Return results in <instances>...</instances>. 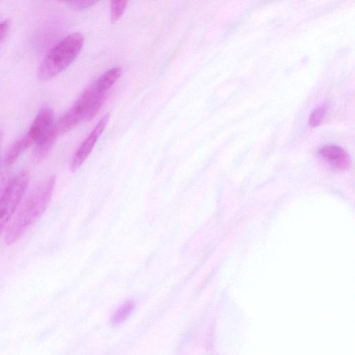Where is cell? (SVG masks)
I'll return each instance as SVG.
<instances>
[{"label":"cell","mask_w":355,"mask_h":355,"mask_svg":"<svg viewBox=\"0 0 355 355\" xmlns=\"http://www.w3.org/2000/svg\"><path fill=\"white\" fill-rule=\"evenodd\" d=\"M56 178L49 176L37 184L25 198L5 232V243H16L42 216L53 194Z\"/></svg>","instance_id":"obj_1"},{"label":"cell","mask_w":355,"mask_h":355,"mask_svg":"<svg viewBox=\"0 0 355 355\" xmlns=\"http://www.w3.org/2000/svg\"><path fill=\"white\" fill-rule=\"evenodd\" d=\"M84 37L79 32L71 33L58 42L46 55L38 70V76L49 80L67 69L79 54Z\"/></svg>","instance_id":"obj_2"},{"label":"cell","mask_w":355,"mask_h":355,"mask_svg":"<svg viewBox=\"0 0 355 355\" xmlns=\"http://www.w3.org/2000/svg\"><path fill=\"white\" fill-rule=\"evenodd\" d=\"M30 182L27 170L19 171L9 181L0 197V236L18 209Z\"/></svg>","instance_id":"obj_3"},{"label":"cell","mask_w":355,"mask_h":355,"mask_svg":"<svg viewBox=\"0 0 355 355\" xmlns=\"http://www.w3.org/2000/svg\"><path fill=\"white\" fill-rule=\"evenodd\" d=\"M53 125V112L49 107L42 108L26 134L17 142L24 151L35 144H38L49 132Z\"/></svg>","instance_id":"obj_4"},{"label":"cell","mask_w":355,"mask_h":355,"mask_svg":"<svg viewBox=\"0 0 355 355\" xmlns=\"http://www.w3.org/2000/svg\"><path fill=\"white\" fill-rule=\"evenodd\" d=\"M109 119V114H105L80 144L72 158L70 165L71 171L74 172L78 170L89 155L96 142L105 129Z\"/></svg>","instance_id":"obj_5"},{"label":"cell","mask_w":355,"mask_h":355,"mask_svg":"<svg viewBox=\"0 0 355 355\" xmlns=\"http://www.w3.org/2000/svg\"><path fill=\"white\" fill-rule=\"evenodd\" d=\"M320 157L331 166L345 169L349 165V156L340 146L336 145H325L319 149Z\"/></svg>","instance_id":"obj_6"},{"label":"cell","mask_w":355,"mask_h":355,"mask_svg":"<svg viewBox=\"0 0 355 355\" xmlns=\"http://www.w3.org/2000/svg\"><path fill=\"white\" fill-rule=\"evenodd\" d=\"M134 308V303L132 301H128L123 304L115 311L112 316L113 323H121L125 320L130 314Z\"/></svg>","instance_id":"obj_7"},{"label":"cell","mask_w":355,"mask_h":355,"mask_svg":"<svg viewBox=\"0 0 355 355\" xmlns=\"http://www.w3.org/2000/svg\"><path fill=\"white\" fill-rule=\"evenodd\" d=\"M128 1H111V21L112 23H115L117 21L127 7Z\"/></svg>","instance_id":"obj_8"},{"label":"cell","mask_w":355,"mask_h":355,"mask_svg":"<svg viewBox=\"0 0 355 355\" xmlns=\"http://www.w3.org/2000/svg\"><path fill=\"white\" fill-rule=\"evenodd\" d=\"M325 112V106L320 105L315 107L309 117V125L311 127L316 126L321 123Z\"/></svg>","instance_id":"obj_9"},{"label":"cell","mask_w":355,"mask_h":355,"mask_svg":"<svg viewBox=\"0 0 355 355\" xmlns=\"http://www.w3.org/2000/svg\"><path fill=\"white\" fill-rule=\"evenodd\" d=\"M71 7L82 10L90 8L97 3L96 1H73L67 2Z\"/></svg>","instance_id":"obj_10"},{"label":"cell","mask_w":355,"mask_h":355,"mask_svg":"<svg viewBox=\"0 0 355 355\" xmlns=\"http://www.w3.org/2000/svg\"><path fill=\"white\" fill-rule=\"evenodd\" d=\"M9 28V24L8 21H3L0 22V42L3 40L6 36Z\"/></svg>","instance_id":"obj_11"},{"label":"cell","mask_w":355,"mask_h":355,"mask_svg":"<svg viewBox=\"0 0 355 355\" xmlns=\"http://www.w3.org/2000/svg\"><path fill=\"white\" fill-rule=\"evenodd\" d=\"M0 139H1V135H0Z\"/></svg>","instance_id":"obj_12"}]
</instances>
